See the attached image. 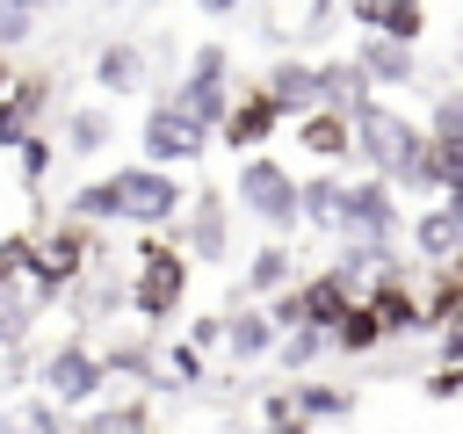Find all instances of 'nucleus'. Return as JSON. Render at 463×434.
Returning <instances> with one entry per match:
<instances>
[{
    "label": "nucleus",
    "mask_w": 463,
    "mask_h": 434,
    "mask_svg": "<svg viewBox=\"0 0 463 434\" xmlns=\"http://www.w3.org/2000/svg\"><path fill=\"white\" fill-rule=\"evenodd\" d=\"M369 101H376V87H369V72L354 65V51H347V58H318V108H333V116L354 123Z\"/></svg>",
    "instance_id": "obj_13"
},
{
    "label": "nucleus",
    "mask_w": 463,
    "mask_h": 434,
    "mask_svg": "<svg viewBox=\"0 0 463 434\" xmlns=\"http://www.w3.org/2000/svg\"><path fill=\"white\" fill-rule=\"evenodd\" d=\"M354 65L369 72V87H412L420 80V58L405 43H383V36H362L354 43Z\"/></svg>",
    "instance_id": "obj_19"
},
{
    "label": "nucleus",
    "mask_w": 463,
    "mask_h": 434,
    "mask_svg": "<svg viewBox=\"0 0 463 434\" xmlns=\"http://www.w3.org/2000/svg\"><path fill=\"white\" fill-rule=\"evenodd\" d=\"M340 14H347V7H333V0H311V7H304V22H297V29H304V36H326V29H333V22H340Z\"/></svg>",
    "instance_id": "obj_35"
},
{
    "label": "nucleus",
    "mask_w": 463,
    "mask_h": 434,
    "mask_svg": "<svg viewBox=\"0 0 463 434\" xmlns=\"http://www.w3.org/2000/svg\"><path fill=\"white\" fill-rule=\"evenodd\" d=\"M181 297H188V253L145 246V253H137V282H130V311H137L145 326H166Z\"/></svg>",
    "instance_id": "obj_7"
},
{
    "label": "nucleus",
    "mask_w": 463,
    "mask_h": 434,
    "mask_svg": "<svg viewBox=\"0 0 463 434\" xmlns=\"http://www.w3.org/2000/svg\"><path fill=\"white\" fill-rule=\"evenodd\" d=\"M109 137H116V108L87 101L65 116V159H94V152H109Z\"/></svg>",
    "instance_id": "obj_24"
},
{
    "label": "nucleus",
    "mask_w": 463,
    "mask_h": 434,
    "mask_svg": "<svg viewBox=\"0 0 463 434\" xmlns=\"http://www.w3.org/2000/svg\"><path fill=\"white\" fill-rule=\"evenodd\" d=\"M427 137H434V145H463V87L434 94V108H427Z\"/></svg>",
    "instance_id": "obj_31"
},
{
    "label": "nucleus",
    "mask_w": 463,
    "mask_h": 434,
    "mask_svg": "<svg viewBox=\"0 0 463 434\" xmlns=\"http://www.w3.org/2000/svg\"><path fill=\"white\" fill-rule=\"evenodd\" d=\"M188 347H195V354L224 347V318H195V326H188Z\"/></svg>",
    "instance_id": "obj_36"
},
{
    "label": "nucleus",
    "mask_w": 463,
    "mask_h": 434,
    "mask_svg": "<svg viewBox=\"0 0 463 434\" xmlns=\"http://www.w3.org/2000/svg\"><path fill=\"white\" fill-rule=\"evenodd\" d=\"M340 195H347V181H340L333 166L304 174V181H297V210H304V224H318V231H340Z\"/></svg>",
    "instance_id": "obj_21"
},
{
    "label": "nucleus",
    "mask_w": 463,
    "mask_h": 434,
    "mask_svg": "<svg viewBox=\"0 0 463 434\" xmlns=\"http://www.w3.org/2000/svg\"><path fill=\"white\" fill-rule=\"evenodd\" d=\"M275 318L268 311H253V304H232V318H224V354L232 362H260V354H275Z\"/></svg>",
    "instance_id": "obj_20"
},
{
    "label": "nucleus",
    "mask_w": 463,
    "mask_h": 434,
    "mask_svg": "<svg viewBox=\"0 0 463 434\" xmlns=\"http://www.w3.org/2000/svg\"><path fill=\"white\" fill-rule=\"evenodd\" d=\"M7 434H72V427H65V412H58L51 398H29V405L7 420Z\"/></svg>",
    "instance_id": "obj_32"
},
{
    "label": "nucleus",
    "mask_w": 463,
    "mask_h": 434,
    "mask_svg": "<svg viewBox=\"0 0 463 434\" xmlns=\"http://www.w3.org/2000/svg\"><path fill=\"white\" fill-rule=\"evenodd\" d=\"M289 130H297V152H311V159H326V166L354 159V123L333 116V108H311V116H297Z\"/></svg>",
    "instance_id": "obj_16"
},
{
    "label": "nucleus",
    "mask_w": 463,
    "mask_h": 434,
    "mask_svg": "<svg viewBox=\"0 0 463 434\" xmlns=\"http://www.w3.org/2000/svg\"><path fill=\"white\" fill-rule=\"evenodd\" d=\"M43 108H51V72H29L0 94V152H14L29 130H43Z\"/></svg>",
    "instance_id": "obj_12"
},
{
    "label": "nucleus",
    "mask_w": 463,
    "mask_h": 434,
    "mask_svg": "<svg viewBox=\"0 0 463 434\" xmlns=\"http://www.w3.org/2000/svg\"><path fill=\"white\" fill-rule=\"evenodd\" d=\"M36 297H29V282H7L0 289V347H22L29 340V326H36Z\"/></svg>",
    "instance_id": "obj_25"
},
{
    "label": "nucleus",
    "mask_w": 463,
    "mask_h": 434,
    "mask_svg": "<svg viewBox=\"0 0 463 434\" xmlns=\"http://www.w3.org/2000/svg\"><path fill=\"white\" fill-rule=\"evenodd\" d=\"M0 434H7V412H0Z\"/></svg>",
    "instance_id": "obj_39"
},
{
    "label": "nucleus",
    "mask_w": 463,
    "mask_h": 434,
    "mask_svg": "<svg viewBox=\"0 0 463 434\" xmlns=\"http://www.w3.org/2000/svg\"><path fill=\"white\" fill-rule=\"evenodd\" d=\"M289 398L304 420H347L354 412V391H340V383H289Z\"/></svg>",
    "instance_id": "obj_26"
},
{
    "label": "nucleus",
    "mask_w": 463,
    "mask_h": 434,
    "mask_svg": "<svg viewBox=\"0 0 463 434\" xmlns=\"http://www.w3.org/2000/svg\"><path fill=\"white\" fill-rule=\"evenodd\" d=\"M434 347H441V369H463V318H456V326H441V333H434Z\"/></svg>",
    "instance_id": "obj_37"
},
{
    "label": "nucleus",
    "mask_w": 463,
    "mask_h": 434,
    "mask_svg": "<svg viewBox=\"0 0 463 434\" xmlns=\"http://www.w3.org/2000/svg\"><path fill=\"white\" fill-rule=\"evenodd\" d=\"M36 383H43V398L65 412V405H94L101 398V383H109V362L72 333V340H58L43 362H36Z\"/></svg>",
    "instance_id": "obj_5"
},
{
    "label": "nucleus",
    "mask_w": 463,
    "mask_h": 434,
    "mask_svg": "<svg viewBox=\"0 0 463 434\" xmlns=\"http://www.w3.org/2000/svg\"><path fill=\"white\" fill-rule=\"evenodd\" d=\"M362 304L376 311L383 340H412V333H434V326H427V311H420V289L405 282V268H398V275H383V282H376Z\"/></svg>",
    "instance_id": "obj_11"
},
{
    "label": "nucleus",
    "mask_w": 463,
    "mask_h": 434,
    "mask_svg": "<svg viewBox=\"0 0 463 434\" xmlns=\"http://www.w3.org/2000/svg\"><path fill=\"white\" fill-rule=\"evenodd\" d=\"M145 427H152V405H145V398H130V405H101L80 434H145Z\"/></svg>",
    "instance_id": "obj_30"
},
{
    "label": "nucleus",
    "mask_w": 463,
    "mask_h": 434,
    "mask_svg": "<svg viewBox=\"0 0 463 434\" xmlns=\"http://www.w3.org/2000/svg\"><path fill=\"white\" fill-rule=\"evenodd\" d=\"M195 130H224V116H232V51L210 36V43H195L188 51V65H181V80H174V94H166Z\"/></svg>",
    "instance_id": "obj_2"
},
{
    "label": "nucleus",
    "mask_w": 463,
    "mask_h": 434,
    "mask_svg": "<svg viewBox=\"0 0 463 434\" xmlns=\"http://www.w3.org/2000/svg\"><path fill=\"white\" fill-rule=\"evenodd\" d=\"M318 354H333V347H326V333H318V326H297V333H282V340H275V362H282V369H289V376H304V369H311V362H318Z\"/></svg>",
    "instance_id": "obj_28"
},
{
    "label": "nucleus",
    "mask_w": 463,
    "mask_h": 434,
    "mask_svg": "<svg viewBox=\"0 0 463 434\" xmlns=\"http://www.w3.org/2000/svg\"><path fill=\"white\" fill-rule=\"evenodd\" d=\"M58 159H65V152H58V145H51V130H29V137H22V145H14V166H22V188H29V195H36V188H43V174H51V166H58Z\"/></svg>",
    "instance_id": "obj_27"
},
{
    "label": "nucleus",
    "mask_w": 463,
    "mask_h": 434,
    "mask_svg": "<svg viewBox=\"0 0 463 434\" xmlns=\"http://www.w3.org/2000/svg\"><path fill=\"white\" fill-rule=\"evenodd\" d=\"M137 145H145V166H195L203 152H210V130H195L174 101H152L145 108V130H137Z\"/></svg>",
    "instance_id": "obj_8"
},
{
    "label": "nucleus",
    "mask_w": 463,
    "mask_h": 434,
    "mask_svg": "<svg viewBox=\"0 0 463 434\" xmlns=\"http://www.w3.org/2000/svg\"><path fill=\"white\" fill-rule=\"evenodd\" d=\"M412 253H420L427 268H456V260H463V217H456L449 203L420 210V217H412Z\"/></svg>",
    "instance_id": "obj_15"
},
{
    "label": "nucleus",
    "mask_w": 463,
    "mask_h": 434,
    "mask_svg": "<svg viewBox=\"0 0 463 434\" xmlns=\"http://www.w3.org/2000/svg\"><path fill=\"white\" fill-rule=\"evenodd\" d=\"M29 36H36V7L7 0V7H0V58H7V51H22Z\"/></svg>",
    "instance_id": "obj_34"
},
{
    "label": "nucleus",
    "mask_w": 463,
    "mask_h": 434,
    "mask_svg": "<svg viewBox=\"0 0 463 434\" xmlns=\"http://www.w3.org/2000/svg\"><path fill=\"white\" fill-rule=\"evenodd\" d=\"M72 224H109V217H123V224H137V231H152V224H181V210H188V188L174 181V174H159V166H116V174H101V181H87V188H72Z\"/></svg>",
    "instance_id": "obj_1"
},
{
    "label": "nucleus",
    "mask_w": 463,
    "mask_h": 434,
    "mask_svg": "<svg viewBox=\"0 0 463 434\" xmlns=\"http://www.w3.org/2000/svg\"><path fill=\"white\" fill-rule=\"evenodd\" d=\"M0 289H7V282H0Z\"/></svg>",
    "instance_id": "obj_41"
},
{
    "label": "nucleus",
    "mask_w": 463,
    "mask_h": 434,
    "mask_svg": "<svg viewBox=\"0 0 463 434\" xmlns=\"http://www.w3.org/2000/svg\"><path fill=\"white\" fill-rule=\"evenodd\" d=\"M398 224H405V203L391 181H369V174L347 181V195H340V239L347 246H391Z\"/></svg>",
    "instance_id": "obj_6"
},
{
    "label": "nucleus",
    "mask_w": 463,
    "mask_h": 434,
    "mask_svg": "<svg viewBox=\"0 0 463 434\" xmlns=\"http://www.w3.org/2000/svg\"><path fill=\"white\" fill-rule=\"evenodd\" d=\"M427 398H463V369H434L427 376Z\"/></svg>",
    "instance_id": "obj_38"
},
{
    "label": "nucleus",
    "mask_w": 463,
    "mask_h": 434,
    "mask_svg": "<svg viewBox=\"0 0 463 434\" xmlns=\"http://www.w3.org/2000/svg\"><path fill=\"white\" fill-rule=\"evenodd\" d=\"M260 420H268V434H311V420L297 412L289 391H268V398H260Z\"/></svg>",
    "instance_id": "obj_33"
},
{
    "label": "nucleus",
    "mask_w": 463,
    "mask_h": 434,
    "mask_svg": "<svg viewBox=\"0 0 463 434\" xmlns=\"http://www.w3.org/2000/svg\"><path fill=\"white\" fill-rule=\"evenodd\" d=\"M224 203H232L224 188H203V195H188V210H181V231H174V253L224 260V224H232V210H224Z\"/></svg>",
    "instance_id": "obj_9"
},
{
    "label": "nucleus",
    "mask_w": 463,
    "mask_h": 434,
    "mask_svg": "<svg viewBox=\"0 0 463 434\" xmlns=\"http://www.w3.org/2000/svg\"><path fill=\"white\" fill-rule=\"evenodd\" d=\"M456 275H463V260H456Z\"/></svg>",
    "instance_id": "obj_40"
},
{
    "label": "nucleus",
    "mask_w": 463,
    "mask_h": 434,
    "mask_svg": "<svg viewBox=\"0 0 463 434\" xmlns=\"http://www.w3.org/2000/svg\"><path fill=\"white\" fill-rule=\"evenodd\" d=\"M232 203L253 217V224H268V231H297L304 224V210H297V174L282 166V159H239V174H232Z\"/></svg>",
    "instance_id": "obj_4"
},
{
    "label": "nucleus",
    "mask_w": 463,
    "mask_h": 434,
    "mask_svg": "<svg viewBox=\"0 0 463 434\" xmlns=\"http://www.w3.org/2000/svg\"><path fill=\"white\" fill-rule=\"evenodd\" d=\"M275 130H282V108L268 101V87H246V94H232V116H224V130H217V137H224L232 152H246V159H260Z\"/></svg>",
    "instance_id": "obj_10"
},
{
    "label": "nucleus",
    "mask_w": 463,
    "mask_h": 434,
    "mask_svg": "<svg viewBox=\"0 0 463 434\" xmlns=\"http://www.w3.org/2000/svg\"><path fill=\"white\" fill-rule=\"evenodd\" d=\"M159 383L195 391V383H203V354H195L188 340H166V347H159Z\"/></svg>",
    "instance_id": "obj_29"
},
{
    "label": "nucleus",
    "mask_w": 463,
    "mask_h": 434,
    "mask_svg": "<svg viewBox=\"0 0 463 434\" xmlns=\"http://www.w3.org/2000/svg\"><path fill=\"white\" fill-rule=\"evenodd\" d=\"M420 152H427V130H420L405 108L369 101V108L354 116V159L369 166V181H398V174H405Z\"/></svg>",
    "instance_id": "obj_3"
},
{
    "label": "nucleus",
    "mask_w": 463,
    "mask_h": 434,
    "mask_svg": "<svg viewBox=\"0 0 463 434\" xmlns=\"http://www.w3.org/2000/svg\"><path fill=\"white\" fill-rule=\"evenodd\" d=\"M260 87H268V101L282 108V123H297V116L318 108V58H275V72H268Z\"/></svg>",
    "instance_id": "obj_14"
},
{
    "label": "nucleus",
    "mask_w": 463,
    "mask_h": 434,
    "mask_svg": "<svg viewBox=\"0 0 463 434\" xmlns=\"http://www.w3.org/2000/svg\"><path fill=\"white\" fill-rule=\"evenodd\" d=\"M354 297H347V282L333 275V268H318L304 289H289V311H297V326H318V333H333V318L347 311Z\"/></svg>",
    "instance_id": "obj_17"
},
{
    "label": "nucleus",
    "mask_w": 463,
    "mask_h": 434,
    "mask_svg": "<svg viewBox=\"0 0 463 434\" xmlns=\"http://www.w3.org/2000/svg\"><path fill=\"white\" fill-rule=\"evenodd\" d=\"M326 347H333V354H347V362H362V354H376V347H383V326H376V311H369V304L354 297V304H347V311L333 318V333H326Z\"/></svg>",
    "instance_id": "obj_23"
},
{
    "label": "nucleus",
    "mask_w": 463,
    "mask_h": 434,
    "mask_svg": "<svg viewBox=\"0 0 463 434\" xmlns=\"http://www.w3.org/2000/svg\"><path fill=\"white\" fill-rule=\"evenodd\" d=\"M289 275H297V260H289V246H282V239H268V246H260V253L246 260V282H239V297H268V304H275L282 289H297Z\"/></svg>",
    "instance_id": "obj_22"
},
{
    "label": "nucleus",
    "mask_w": 463,
    "mask_h": 434,
    "mask_svg": "<svg viewBox=\"0 0 463 434\" xmlns=\"http://www.w3.org/2000/svg\"><path fill=\"white\" fill-rule=\"evenodd\" d=\"M94 87H101V94H116V101H123V94H137V87H145V43H130V36L101 43V51H94Z\"/></svg>",
    "instance_id": "obj_18"
}]
</instances>
